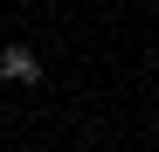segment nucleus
Masks as SVG:
<instances>
[{
  "label": "nucleus",
  "mask_w": 159,
  "mask_h": 152,
  "mask_svg": "<svg viewBox=\"0 0 159 152\" xmlns=\"http://www.w3.org/2000/svg\"><path fill=\"white\" fill-rule=\"evenodd\" d=\"M0 83H42L35 48H21V42H7V48H0Z\"/></svg>",
  "instance_id": "obj_1"
}]
</instances>
